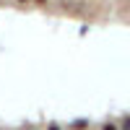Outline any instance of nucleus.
Segmentation results:
<instances>
[{
	"mask_svg": "<svg viewBox=\"0 0 130 130\" xmlns=\"http://www.w3.org/2000/svg\"><path fill=\"white\" fill-rule=\"evenodd\" d=\"M86 125H89V122H86V120H75V122H73V127H75V130H83Z\"/></svg>",
	"mask_w": 130,
	"mask_h": 130,
	"instance_id": "f257e3e1",
	"label": "nucleus"
},
{
	"mask_svg": "<svg viewBox=\"0 0 130 130\" xmlns=\"http://www.w3.org/2000/svg\"><path fill=\"white\" fill-rule=\"evenodd\" d=\"M122 130H130V117H125V120H122Z\"/></svg>",
	"mask_w": 130,
	"mask_h": 130,
	"instance_id": "f03ea898",
	"label": "nucleus"
},
{
	"mask_svg": "<svg viewBox=\"0 0 130 130\" xmlns=\"http://www.w3.org/2000/svg\"><path fill=\"white\" fill-rule=\"evenodd\" d=\"M47 130H60V125H55V122H52V125H50Z\"/></svg>",
	"mask_w": 130,
	"mask_h": 130,
	"instance_id": "7ed1b4c3",
	"label": "nucleus"
},
{
	"mask_svg": "<svg viewBox=\"0 0 130 130\" xmlns=\"http://www.w3.org/2000/svg\"><path fill=\"white\" fill-rule=\"evenodd\" d=\"M102 130H117V127H115V125H104Z\"/></svg>",
	"mask_w": 130,
	"mask_h": 130,
	"instance_id": "20e7f679",
	"label": "nucleus"
},
{
	"mask_svg": "<svg viewBox=\"0 0 130 130\" xmlns=\"http://www.w3.org/2000/svg\"><path fill=\"white\" fill-rule=\"evenodd\" d=\"M21 3H26V0H21Z\"/></svg>",
	"mask_w": 130,
	"mask_h": 130,
	"instance_id": "39448f33",
	"label": "nucleus"
}]
</instances>
